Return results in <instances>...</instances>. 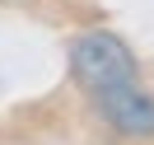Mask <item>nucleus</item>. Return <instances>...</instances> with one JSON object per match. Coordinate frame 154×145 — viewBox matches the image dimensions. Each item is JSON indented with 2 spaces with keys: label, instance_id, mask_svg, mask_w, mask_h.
<instances>
[{
  "label": "nucleus",
  "instance_id": "nucleus-1",
  "mask_svg": "<svg viewBox=\"0 0 154 145\" xmlns=\"http://www.w3.org/2000/svg\"><path fill=\"white\" fill-rule=\"evenodd\" d=\"M70 70L84 89H107V84H122V80H135V56L117 33L89 28L70 42Z\"/></svg>",
  "mask_w": 154,
  "mask_h": 145
},
{
  "label": "nucleus",
  "instance_id": "nucleus-2",
  "mask_svg": "<svg viewBox=\"0 0 154 145\" xmlns=\"http://www.w3.org/2000/svg\"><path fill=\"white\" fill-rule=\"evenodd\" d=\"M94 108L117 136H126V140H154V94L140 89L135 80L94 89Z\"/></svg>",
  "mask_w": 154,
  "mask_h": 145
}]
</instances>
